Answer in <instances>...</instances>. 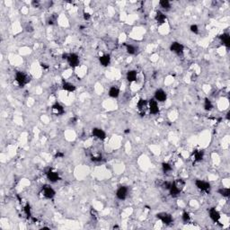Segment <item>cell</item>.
I'll return each mask as SVG.
<instances>
[{"label": "cell", "mask_w": 230, "mask_h": 230, "mask_svg": "<svg viewBox=\"0 0 230 230\" xmlns=\"http://www.w3.org/2000/svg\"><path fill=\"white\" fill-rule=\"evenodd\" d=\"M65 58L67 59L69 66L72 68H76L79 65L80 59H79L78 55H77L76 53H70L69 55H67Z\"/></svg>", "instance_id": "277c9868"}, {"label": "cell", "mask_w": 230, "mask_h": 230, "mask_svg": "<svg viewBox=\"0 0 230 230\" xmlns=\"http://www.w3.org/2000/svg\"><path fill=\"white\" fill-rule=\"evenodd\" d=\"M62 89L65 90V91H67V92L72 93L76 90V86H75L74 84H72L70 82L63 81V83H62Z\"/></svg>", "instance_id": "2e32d148"}, {"label": "cell", "mask_w": 230, "mask_h": 230, "mask_svg": "<svg viewBox=\"0 0 230 230\" xmlns=\"http://www.w3.org/2000/svg\"><path fill=\"white\" fill-rule=\"evenodd\" d=\"M166 15L163 13L160 10H157V13H156V15H155V20L159 23V24H163L166 22Z\"/></svg>", "instance_id": "5bb4252c"}, {"label": "cell", "mask_w": 230, "mask_h": 230, "mask_svg": "<svg viewBox=\"0 0 230 230\" xmlns=\"http://www.w3.org/2000/svg\"><path fill=\"white\" fill-rule=\"evenodd\" d=\"M42 193L44 198L46 199H52L55 197V194H56V192L55 190L50 186V185H44L42 186Z\"/></svg>", "instance_id": "5b68a950"}, {"label": "cell", "mask_w": 230, "mask_h": 230, "mask_svg": "<svg viewBox=\"0 0 230 230\" xmlns=\"http://www.w3.org/2000/svg\"><path fill=\"white\" fill-rule=\"evenodd\" d=\"M137 110L141 116H145L147 112L149 111V101L145 99H139L137 104Z\"/></svg>", "instance_id": "7a4b0ae2"}, {"label": "cell", "mask_w": 230, "mask_h": 230, "mask_svg": "<svg viewBox=\"0 0 230 230\" xmlns=\"http://www.w3.org/2000/svg\"><path fill=\"white\" fill-rule=\"evenodd\" d=\"M168 191H169L170 195L172 196V198L178 197V196L180 195V193L182 192V191H180V190L177 188V186L173 184V183L171 184V186H170V188H169V190H168Z\"/></svg>", "instance_id": "ac0fdd59"}, {"label": "cell", "mask_w": 230, "mask_h": 230, "mask_svg": "<svg viewBox=\"0 0 230 230\" xmlns=\"http://www.w3.org/2000/svg\"><path fill=\"white\" fill-rule=\"evenodd\" d=\"M173 184H175L177 186V188L180 190V191H183L185 187V181L183 180V179H177L173 182Z\"/></svg>", "instance_id": "484cf974"}, {"label": "cell", "mask_w": 230, "mask_h": 230, "mask_svg": "<svg viewBox=\"0 0 230 230\" xmlns=\"http://www.w3.org/2000/svg\"><path fill=\"white\" fill-rule=\"evenodd\" d=\"M192 157L195 162L201 161L204 157V152L202 150H194L192 154Z\"/></svg>", "instance_id": "44dd1931"}, {"label": "cell", "mask_w": 230, "mask_h": 230, "mask_svg": "<svg viewBox=\"0 0 230 230\" xmlns=\"http://www.w3.org/2000/svg\"><path fill=\"white\" fill-rule=\"evenodd\" d=\"M159 6L161 7L163 10H165V11H167V10H169L170 8H171V2L170 1H168V0H162L159 2Z\"/></svg>", "instance_id": "603a6c76"}, {"label": "cell", "mask_w": 230, "mask_h": 230, "mask_svg": "<svg viewBox=\"0 0 230 230\" xmlns=\"http://www.w3.org/2000/svg\"><path fill=\"white\" fill-rule=\"evenodd\" d=\"M64 157V154H63V153L58 152L57 154H56V157H58V158L60 157V158H61V157Z\"/></svg>", "instance_id": "836d02e7"}, {"label": "cell", "mask_w": 230, "mask_h": 230, "mask_svg": "<svg viewBox=\"0 0 230 230\" xmlns=\"http://www.w3.org/2000/svg\"><path fill=\"white\" fill-rule=\"evenodd\" d=\"M14 80L16 82V84L20 86V87H23L25 86L28 82H29V77H27V75L25 73H23L22 71H17L15 73V77H14Z\"/></svg>", "instance_id": "6da1fadb"}, {"label": "cell", "mask_w": 230, "mask_h": 230, "mask_svg": "<svg viewBox=\"0 0 230 230\" xmlns=\"http://www.w3.org/2000/svg\"><path fill=\"white\" fill-rule=\"evenodd\" d=\"M203 107H204V109H205L206 111H211V110L213 109V104L211 103L210 100H208V99L206 98V99L204 100Z\"/></svg>", "instance_id": "83f0119b"}, {"label": "cell", "mask_w": 230, "mask_h": 230, "mask_svg": "<svg viewBox=\"0 0 230 230\" xmlns=\"http://www.w3.org/2000/svg\"><path fill=\"white\" fill-rule=\"evenodd\" d=\"M84 18L85 20H89L91 18V15L88 13H84Z\"/></svg>", "instance_id": "d6a6232c"}, {"label": "cell", "mask_w": 230, "mask_h": 230, "mask_svg": "<svg viewBox=\"0 0 230 230\" xmlns=\"http://www.w3.org/2000/svg\"><path fill=\"white\" fill-rule=\"evenodd\" d=\"M23 211H24V213H25V215H26L27 217H31V207H30L29 204H26V205L24 206Z\"/></svg>", "instance_id": "4dcf8cb0"}, {"label": "cell", "mask_w": 230, "mask_h": 230, "mask_svg": "<svg viewBox=\"0 0 230 230\" xmlns=\"http://www.w3.org/2000/svg\"><path fill=\"white\" fill-rule=\"evenodd\" d=\"M51 109H52V113H53L54 114L60 115L64 113V108H63V106L60 104L56 103L55 104H53Z\"/></svg>", "instance_id": "ffe728a7"}, {"label": "cell", "mask_w": 230, "mask_h": 230, "mask_svg": "<svg viewBox=\"0 0 230 230\" xmlns=\"http://www.w3.org/2000/svg\"><path fill=\"white\" fill-rule=\"evenodd\" d=\"M154 99L157 102V103H165L167 99V93L165 90H163L161 88L157 89L155 92V95H154Z\"/></svg>", "instance_id": "52a82bcc"}, {"label": "cell", "mask_w": 230, "mask_h": 230, "mask_svg": "<svg viewBox=\"0 0 230 230\" xmlns=\"http://www.w3.org/2000/svg\"><path fill=\"white\" fill-rule=\"evenodd\" d=\"M149 112L153 115H157L159 113L158 103L155 99H151L149 101Z\"/></svg>", "instance_id": "30bf717a"}, {"label": "cell", "mask_w": 230, "mask_h": 230, "mask_svg": "<svg viewBox=\"0 0 230 230\" xmlns=\"http://www.w3.org/2000/svg\"><path fill=\"white\" fill-rule=\"evenodd\" d=\"M47 179L50 182V183H56L58 180H60V176L59 173L57 171H54L52 169H50V171L46 172Z\"/></svg>", "instance_id": "8fae6325"}, {"label": "cell", "mask_w": 230, "mask_h": 230, "mask_svg": "<svg viewBox=\"0 0 230 230\" xmlns=\"http://www.w3.org/2000/svg\"><path fill=\"white\" fill-rule=\"evenodd\" d=\"M219 39H220V42L221 43L227 48H229L230 47V36L228 34H223L219 36Z\"/></svg>", "instance_id": "d6986e66"}, {"label": "cell", "mask_w": 230, "mask_h": 230, "mask_svg": "<svg viewBox=\"0 0 230 230\" xmlns=\"http://www.w3.org/2000/svg\"><path fill=\"white\" fill-rule=\"evenodd\" d=\"M157 218L159 219L161 221L163 224L165 225H170L172 222V215L169 214V213H166V212H160L157 215Z\"/></svg>", "instance_id": "8992f818"}, {"label": "cell", "mask_w": 230, "mask_h": 230, "mask_svg": "<svg viewBox=\"0 0 230 230\" xmlns=\"http://www.w3.org/2000/svg\"><path fill=\"white\" fill-rule=\"evenodd\" d=\"M128 192H129V189L126 186H121L116 191V197L118 200H124L128 196Z\"/></svg>", "instance_id": "9c48e42d"}, {"label": "cell", "mask_w": 230, "mask_h": 230, "mask_svg": "<svg viewBox=\"0 0 230 230\" xmlns=\"http://www.w3.org/2000/svg\"><path fill=\"white\" fill-rule=\"evenodd\" d=\"M99 62L103 67H108L111 63V56L109 54H104L99 58Z\"/></svg>", "instance_id": "e0dca14e"}, {"label": "cell", "mask_w": 230, "mask_h": 230, "mask_svg": "<svg viewBox=\"0 0 230 230\" xmlns=\"http://www.w3.org/2000/svg\"><path fill=\"white\" fill-rule=\"evenodd\" d=\"M195 186L200 192H209L211 189L210 184L204 180H196Z\"/></svg>", "instance_id": "3957f363"}, {"label": "cell", "mask_w": 230, "mask_h": 230, "mask_svg": "<svg viewBox=\"0 0 230 230\" xmlns=\"http://www.w3.org/2000/svg\"><path fill=\"white\" fill-rule=\"evenodd\" d=\"M190 30H191V32L192 33H193V34H199V26L197 25V24H192L191 26H190Z\"/></svg>", "instance_id": "f546056e"}, {"label": "cell", "mask_w": 230, "mask_h": 230, "mask_svg": "<svg viewBox=\"0 0 230 230\" xmlns=\"http://www.w3.org/2000/svg\"><path fill=\"white\" fill-rule=\"evenodd\" d=\"M218 192H219L220 195L225 197V198H228L230 195L229 188H226V187H223V188L219 189V191H218Z\"/></svg>", "instance_id": "cb8c5ba5"}, {"label": "cell", "mask_w": 230, "mask_h": 230, "mask_svg": "<svg viewBox=\"0 0 230 230\" xmlns=\"http://www.w3.org/2000/svg\"><path fill=\"white\" fill-rule=\"evenodd\" d=\"M208 215H209V218L212 221L214 222H219V219H220V214L219 212L215 208H209L208 210Z\"/></svg>", "instance_id": "4fadbf2b"}, {"label": "cell", "mask_w": 230, "mask_h": 230, "mask_svg": "<svg viewBox=\"0 0 230 230\" xmlns=\"http://www.w3.org/2000/svg\"><path fill=\"white\" fill-rule=\"evenodd\" d=\"M170 50L172 51L173 53L177 54V55H183L184 51V47L182 43L178 42H172L170 46Z\"/></svg>", "instance_id": "ba28073f"}, {"label": "cell", "mask_w": 230, "mask_h": 230, "mask_svg": "<svg viewBox=\"0 0 230 230\" xmlns=\"http://www.w3.org/2000/svg\"><path fill=\"white\" fill-rule=\"evenodd\" d=\"M92 135L94 138H98L100 140H104L106 138V133L104 129L100 128H93L92 129Z\"/></svg>", "instance_id": "7c38bea8"}, {"label": "cell", "mask_w": 230, "mask_h": 230, "mask_svg": "<svg viewBox=\"0 0 230 230\" xmlns=\"http://www.w3.org/2000/svg\"><path fill=\"white\" fill-rule=\"evenodd\" d=\"M120 95V89L117 86H112L109 89V96L112 98H117Z\"/></svg>", "instance_id": "7402d4cb"}, {"label": "cell", "mask_w": 230, "mask_h": 230, "mask_svg": "<svg viewBox=\"0 0 230 230\" xmlns=\"http://www.w3.org/2000/svg\"><path fill=\"white\" fill-rule=\"evenodd\" d=\"M126 78L129 83L135 82V81L137 80V78H138V72L136 70H134V69L129 70L126 74Z\"/></svg>", "instance_id": "9a60e30c"}, {"label": "cell", "mask_w": 230, "mask_h": 230, "mask_svg": "<svg viewBox=\"0 0 230 230\" xmlns=\"http://www.w3.org/2000/svg\"><path fill=\"white\" fill-rule=\"evenodd\" d=\"M129 129H128V130H125V133H129Z\"/></svg>", "instance_id": "e575fe53"}, {"label": "cell", "mask_w": 230, "mask_h": 230, "mask_svg": "<svg viewBox=\"0 0 230 230\" xmlns=\"http://www.w3.org/2000/svg\"><path fill=\"white\" fill-rule=\"evenodd\" d=\"M125 48H126L127 52H128L129 55H134V54H136V52H137L136 47L131 45V44H125Z\"/></svg>", "instance_id": "d4e9b609"}, {"label": "cell", "mask_w": 230, "mask_h": 230, "mask_svg": "<svg viewBox=\"0 0 230 230\" xmlns=\"http://www.w3.org/2000/svg\"><path fill=\"white\" fill-rule=\"evenodd\" d=\"M182 219L184 221V223H189L190 220H191V216H190V213L187 212V211H184L182 215Z\"/></svg>", "instance_id": "f1b7e54d"}, {"label": "cell", "mask_w": 230, "mask_h": 230, "mask_svg": "<svg viewBox=\"0 0 230 230\" xmlns=\"http://www.w3.org/2000/svg\"><path fill=\"white\" fill-rule=\"evenodd\" d=\"M162 170L165 172H170L172 170V166L169 163H163L162 164Z\"/></svg>", "instance_id": "4316f807"}, {"label": "cell", "mask_w": 230, "mask_h": 230, "mask_svg": "<svg viewBox=\"0 0 230 230\" xmlns=\"http://www.w3.org/2000/svg\"><path fill=\"white\" fill-rule=\"evenodd\" d=\"M102 160H103V158H102L101 156H98V157H92L93 162H101Z\"/></svg>", "instance_id": "1f68e13d"}]
</instances>
